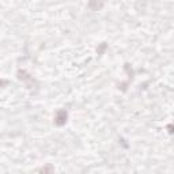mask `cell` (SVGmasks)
Wrapping results in <instances>:
<instances>
[{"instance_id": "cell-1", "label": "cell", "mask_w": 174, "mask_h": 174, "mask_svg": "<svg viewBox=\"0 0 174 174\" xmlns=\"http://www.w3.org/2000/svg\"><path fill=\"white\" fill-rule=\"evenodd\" d=\"M67 121V111L65 110H59L56 114V124L57 125H63Z\"/></svg>"}, {"instance_id": "cell-2", "label": "cell", "mask_w": 174, "mask_h": 174, "mask_svg": "<svg viewBox=\"0 0 174 174\" xmlns=\"http://www.w3.org/2000/svg\"><path fill=\"white\" fill-rule=\"evenodd\" d=\"M89 6H90V8H93V10L97 11V10H101V8H102L103 2H102V0H90Z\"/></svg>"}]
</instances>
